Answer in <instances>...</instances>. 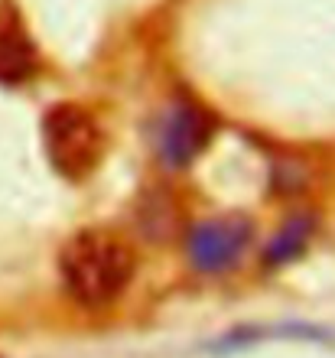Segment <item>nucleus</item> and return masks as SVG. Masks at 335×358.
Masks as SVG:
<instances>
[{"instance_id":"f257e3e1","label":"nucleus","mask_w":335,"mask_h":358,"mask_svg":"<svg viewBox=\"0 0 335 358\" xmlns=\"http://www.w3.org/2000/svg\"><path fill=\"white\" fill-rule=\"evenodd\" d=\"M66 290L82 306H108L127 290L137 257L111 231H78L59 257Z\"/></svg>"},{"instance_id":"f03ea898","label":"nucleus","mask_w":335,"mask_h":358,"mask_svg":"<svg viewBox=\"0 0 335 358\" xmlns=\"http://www.w3.org/2000/svg\"><path fill=\"white\" fill-rule=\"evenodd\" d=\"M46 153L69 179H85L104 157V134L92 114L78 104H56L43 121Z\"/></svg>"},{"instance_id":"7ed1b4c3","label":"nucleus","mask_w":335,"mask_h":358,"mask_svg":"<svg viewBox=\"0 0 335 358\" xmlns=\"http://www.w3.org/2000/svg\"><path fill=\"white\" fill-rule=\"evenodd\" d=\"M254 228L244 215H218V218H205L189 231V261L196 271L205 273H218L228 271L241 261V255L251 245Z\"/></svg>"},{"instance_id":"20e7f679","label":"nucleus","mask_w":335,"mask_h":358,"mask_svg":"<svg viewBox=\"0 0 335 358\" xmlns=\"http://www.w3.org/2000/svg\"><path fill=\"white\" fill-rule=\"evenodd\" d=\"M215 117L196 101H176L157 127V150L166 166H189L212 143Z\"/></svg>"},{"instance_id":"39448f33","label":"nucleus","mask_w":335,"mask_h":358,"mask_svg":"<svg viewBox=\"0 0 335 358\" xmlns=\"http://www.w3.org/2000/svg\"><path fill=\"white\" fill-rule=\"evenodd\" d=\"M313 225H316L313 215H293L287 225L273 235V241L267 245V251H264V264L280 267V264H287V261H293V257H299L303 251H306L309 238H313Z\"/></svg>"},{"instance_id":"423d86ee","label":"nucleus","mask_w":335,"mask_h":358,"mask_svg":"<svg viewBox=\"0 0 335 358\" xmlns=\"http://www.w3.org/2000/svg\"><path fill=\"white\" fill-rule=\"evenodd\" d=\"M36 56L20 29H0V82H23L33 76Z\"/></svg>"}]
</instances>
